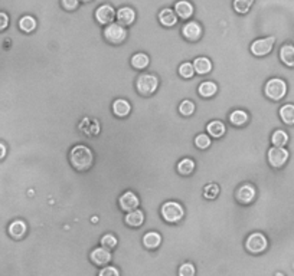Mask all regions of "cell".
Masks as SVG:
<instances>
[{"instance_id": "10", "label": "cell", "mask_w": 294, "mask_h": 276, "mask_svg": "<svg viewBox=\"0 0 294 276\" xmlns=\"http://www.w3.org/2000/svg\"><path fill=\"white\" fill-rule=\"evenodd\" d=\"M120 203V207L123 212H131V210H136L140 204L139 200V196H136V193L133 191H124L119 199Z\"/></svg>"}, {"instance_id": "32", "label": "cell", "mask_w": 294, "mask_h": 276, "mask_svg": "<svg viewBox=\"0 0 294 276\" xmlns=\"http://www.w3.org/2000/svg\"><path fill=\"white\" fill-rule=\"evenodd\" d=\"M195 104H193V101H190V99H183L180 104H179V112L183 115V117H190L193 112H195Z\"/></svg>"}, {"instance_id": "30", "label": "cell", "mask_w": 294, "mask_h": 276, "mask_svg": "<svg viewBox=\"0 0 294 276\" xmlns=\"http://www.w3.org/2000/svg\"><path fill=\"white\" fill-rule=\"evenodd\" d=\"M271 143L274 147H285V144L288 143V135L283 129H277L274 131L271 135Z\"/></svg>"}, {"instance_id": "36", "label": "cell", "mask_w": 294, "mask_h": 276, "mask_svg": "<svg viewBox=\"0 0 294 276\" xmlns=\"http://www.w3.org/2000/svg\"><path fill=\"white\" fill-rule=\"evenodd\" d=\"M117 243H119V242H117V237H116L114 234L107 233L101 237V246L106 247V249H109V250H113V249L117 246Z\"/></svg>"}, {"instance_id": "42", "label": "cell", "mask_w": 294, "mask_h": 276, "mask_svg": "<svg viewBox=\"0 0 294 276\" xmlns=\"http://www.w3.org/2000/svg\"><path fill=\"white\" fill-rule=\"evenodd\" d=\"M275 276H284L283 273H280V272H278V273H275Z\"/></svg>"}, {"instance_id": "39", "label": "cell", "mask_w": 294, "mask_h": 276, "mask_svg": "<svg viewBox=\"0 0 294 276\" xmlns=\"http://www.w3.org/2000/svg\"><path fill=\"white\" fill-rule=\"evenodd\" d=\"M61 5L66 12H74L79 6V0H61Z\"/></svg>"}, {"instance_id": "17", "label": "cell", "mask_w": 294, "mask_h": 276, "mask_svg": "<svg viewBox=\"0 0 294 276\" xmlns=\"http://www.w3.org/2000/svg\"><path fill=\"white\" fill-rule=\"evenodd\" d=\"M159 22L163 25L164 28H173L174 25L177 23V15L173 9H162L159 12Z\"/></svg>"}, {"instance_id": "3", "label": "cell", "mask_w": 294, "mask_h": 276, "mask_svg": "<svg viewBox=\"0 0 294 276\" xmlns=\"http://www.w3.org/2000/svg\"><path fill=\"white\" fill-rule=\"evenodd\" d=\"M136 88L140 95H152L159 88V78L153 74H142L136 81Z\"/></svg>"}, {"instance_id": "38", "label": "cell", "mask_w": 294, "mask_h": 276, "mask_svg": "<svg viewBox=\"0 0 294 276\" xmlns=\"http://www.w3.org/2000/svg\"><path fill=\"white\" fill-rule=\"evenodd\" d=\"M98 276H120V270L116 266H104V267H101Z\"/></svg>"}, {"instance_id": "28", "label": "cell", "mask_w": 294, "mask_h": 276, "mask_svg": "<svg viewBox=\"0 0 294 276\" xmlns=\"http://www.w3.org/2000/svg\"><path fill=\"white\" fill-rule=\"evenodd\" d=\"M150 64V58L146 53H136L131 56V66L136 69H146Z\"/></svg>"}, {"instance_id": "9", "label": "cell", "mask_w": 294, "mask_h": 276, "mask_svg": "<svg viewBox=\"0 0 294 276\" xmlns=\"http://www.w3.org/2000/svg\"><path fill=\"white\" fill-rule=\"evenodd\" d=\"M182 35L187 41L196 42L202 38V26L198 22H186L185 25L182 26Z\"/></svg>"}, {"instance_id": "24", "label": "cell", "mask_w": 294, "mask_h": 276, "mask_svg": "<svg viewBox=\"0 0 294 276\" xmlns=\"http://www.w3.org/2000/svg\"><path fill=\"white\" fill-rule=\"evenodd\" d=\"M248 119H250V115L245 111H242V109H235V111H232L229 114V122L232 125H235V127L245 125L248 122Z\"/></svg>"}, {"instance_id": "1", "label": "cell", "mask_w": 294, "mask_h": 276, "mask_svg": "<svg viewBox=\"0 0 294 276\" xmlns=\"http://www.w3.org/2000/svg\"><path fill=\"white\" fill-rule=\"evenodd\" d=\"M69 161H71V166L75 170L87 171L92 166L94 156H92V151L88 149L87 146L78 144V146L72 147V150H71V153H69Z\"/></svg>"}, {"instance_id": "2", "label": "cell", "mask_w": 294, "mask_h": 276, "mask_svg": "<svg viewBox=\"0 0 294 276\" xmlns=\"http://www.w3.org/2000/svg\"><path fill=\"white\" fill-rule=\"evenodd\" d=\"M160 214L167 223H179L185 216V209L180 203L166 202L160 207Z\"/></svg>"}, {"instance_id": "27", "label": "cell", "mask_w": 294, "mask_h": 276, "mask_svg": "<svg viewBox=\"0 0 294 276\" xmlns=\"http://www.w3.org/2000/svg\"><path fill=\"white\" fill-rule=\"evenodd\" d=\"M196 164L192 159H182L177 163V171L180 176H190L195 170Z\"/></svg>"}, {"instance_id": "34", "label": "cell", "mask_w": 294, "mask_h": 276, "mask_svg": "<svg viewBox=\"0 0 294 276\" xmlns=\"http://www.w3.org/2000/svg\"><path fill=\"white\" fill-rule=\"evenodd\" d=\"M212 141H211V137L208 134H198L195 137V146L199 150H207L211 147Z\"/></svg>"}, {"instance_id": "33", "label": "cell", "mask_w": 294, "mask_h": 276, "mask_svg": "<svg viewBox=\"0 0 294 276\" xmlns=\"http://www.w3.org/2000/svg\"><path fill=\"white\" fill-rule=\"evenodd\" d=\"M219 191H221V189H219L218 184L211 183V184H208L207 187L204 189V197L208 199V200H215L219 196Z\"/></svg>"}, {"instance_id": "12", "label": "cell", "mask_w": 294, "mask_h": 276, "mask_svg": "<svg viewBox=\"0 0 294 276\" xmlns=\"http://www.w3.org/2000/svg\"><path fill=\"white\" fill-rule=\"evenodd\" d=\"M111 257H113V255H111V250L106 249V247H103V246L92 249V252L89 253V259H91V262L97 266H104V265H107V263H110V262H111Z\"/></svg>"}, {"instance_id": "43", "label": "cell", "mask_w": 294, "mask_h": 276, "mask_svg": "<svg viewBox=\"0 0 294 276\" xmlns=\"http://www.w3.org/2000/svg\"><path fill=\"white\" fill-rule=\"evenodd\" d=\"M79 2H89V0H79Z\"/></svg>"}, {"instance_id": "8", "label": "cell", "mask_w": 294, "mask_h": 276, "mask_svg": "<svg viewBox=\"0 0 294 276\" xmlns=\"http://www.w3.org/2000/svg\"><path fill=\"white\" fill-rule=\"evenodd\" d=\"M288 151L284 147H274L268 150V163L274 169H281L288 160Z\"/></svg>"}, {"instance_id": "20", "label": "cell", "mask_w": 294, "mask_h": 276, "mask_svg": "<svg viewBox=\"0 0 294 276\" xmlns=\"http://www.w3.org/2000/svg\"><path fill=\"white\" fill-rule=\"evenodd\" d=\"M193 69H195V74L207 75L212 69V62H211L209 58H205V56L195 58V61H193Z\"/></svg>"}, {"instance_id": "29", "label": "cell", "mask_w": 294, "mask_h": 276, "mask_svg": "<svg viewBox=\"0 0 294 276\" xmlns=\"http://www.w3.org/2000/svg\"><path fill=\"white\" fill-rule=\"evenodd\" d=\"M19 29L25 33H32L36 29V21H35V18L29 16V15L21 18V21H19Z\"/></svg>"}, {"instance_id": "14", "label": "cell", "mask_w": 294, "mask_h": 276, "mask_svg": "<svg viewBox=\"0 0 294 276\" xmlns=\"http://www.w3.org/2000/svg\"><path fill=\"white\" fill-rule=\"evenodd\" d=\"M174 12L177 18H180L182 21H187L193 16V5L187 0H179L174 5Z\"/></svg>"}, {"instance_id": "11", "label": "cell", "mask_w": 294, "mask_h": 276, "mask_svg": "<svg viewBox=\"0 0 294 276\" xmlns=\"http://www.w3.org/2000/svg\"><path fill=\"white\" fill-rule=\"evenodd\" d=\"M116 13H117V12L114 11L113 6H110V5H101L97 11H95V19H97V22L100 25H106V26H107V25L114 22V19H116Z\"/></svg>"}, {"instance_id": "22", "label": "cell", "mask_w": 294, "mask_h": 276, "mask_svg": "<svg viewBox=\"0 0 294 276\" xmlns=\"http://www.w3.org/2000/svg\"><path fill=\"white\" fill-rule=\"evenodd\" d=\"M26 230H28V227H26V223L23 220H15L9 224V234L13 239H18V240L22 239L23 236L26 234Z\"/></svg>"}, {"instance_id": "26", "label": "cell", "mask_w": 294, "mask_h": 276, "mask_svg": "<svg viewBox=\"0 0 294 276\" xmlns=\"http://www.w3.org/2000/svg\"><path fill=\"white\" fill-rule=\"evenodd\" d=\"M280 118L285 125H294V105L285 104L280 108Z\"/></svg>"}, {"instance_id": "15", "label": "cell", "mask_w": 294, "mask_h": 276, "mask_svg": "<svg viewBox=\"0 0 294 276\" xmlns=\"http://www.w3.org/2000/svg\"><path fill=\"white\" fill-rule=\"evenodd\" d=\"M116 19L120 23L121 26H130L136 21V12L129 6L120 8L117 13H116Z\"/></svg>"}, {"instance_id": "40", "label": "cell", "mask_w": 294, "mask_h": 276, "mask_svg": "<svg viewBox=\"0 0 294 276\" xmlns=\"http://www.w3.org/2000/svg\"><path fill=\"white\" fill-rule=\"evenodd\" d=\"M9 26V16L5 12H0V32L5 31Z\"/></svg>"}, {"instance_id": "35", "label": "cell", "mask_w": 294, "mask_h": 276, "mask_svg": "<svg viewBox=\"0 0 294 276\" xmlns=\"http://www.w3.org/2000/svg\"><path fill=\"white\" fill-rule=\"evenodd\" d=\"M179 75H180L182 78H185V79H190V78H193V75H195L193 64H190V62H185V64L180 65V66H179Z\"/></svg>"}, {"instance_id": "25", "label": "cell", "mask_w": 294, "mask_h": 276, "mask_svg": "<svg viewBox=\"0 0 294 276\" xmlns=\"http://www.w3.org/2000/svg\"><path fill=\"white\" fill-rule=\"evenodd\" d=\"M198 92H199V95L204 96V98H212L214 95H217V92H218V85L214 81H205V82H202L199 85Z\"/></svg>"}, {"instance_id": "4", "label": "cell", "mask_w": 294, "mask_h": 276, "mask_svg": "<svg viewBox=\"0 0 294 276\" xmlns=\"http://www.w3.org/2000/svg\"><path fill=\"white\" fill-rule=\"evenodd\" d=\"M264 94L272 101H280L287 94V84L280 78H272L264 86Z\"/></svg>"}, {"instance_id": "37", "label": "cell", "mask_w": 294, "mask_h": 276, "mask_svg": "<svg viewBox=\"0 0 294 276\" xmlns=\"http://www.w3.org/2000/svg\"><path fill=\"white\" fill-rule=\"evenodd\" d=\"M195 273L196 267L190 262H186V263L180 265V267H179V276H195Z\"/></svg>"}, {"instance_id": "19", "label": "cell", "mask_w": 294, "mask_h": 276, "mask_svg": "<svg viewBox=\"0 0 294 276\" xmlns=\"http://www.w3.org/2000/svg\"><path fill=\"white\" fill-rule=\"evenodd\" d=\"M207 131L209 137L221 138L224 137V134L227 132V127H225V124H224L222 121L215 119V121H211V122L208 124Z\"/></svg>"}, {"instance_id": "41", "label": "cell", "mask_w": 294, "mask_h": 276, "mask_svg": "<svg viewBox=\"0 0 294 276\" xmlns=\"http://www.w3.org/2000/svg\"><path fill=\"white\" fill-rule=\"evenodd\" d=\"M6 154H8V149H6V146L3 144V143H0V160H3L6 157Z\"/></svg>"}, {"instance_id": "18", "label": "cell", "mask_w": 294, "mask_h": 276, "mask_svg": "<svg viewBox=\"0 0 294 276\" xmlns=\"http://www.w3.org/2000/svg\"><path fill=\"white\" fill-rule=\"evenodd\" d=\"M124 222H126L127 226H130V227H140L144 223V213L140 209L127 212L126 217H124Z\"/></svg>"}, {"instance_id": "5", "label": "cell", "mask_w": 294, "mask_h": 276, "mask_svg": "<svg viewBox=\"0 0 294 276\" xmlns=\"http://www.w3.org/2000/svg\"><path fill=\"white\" fill-rule=\"evenodd\" d=\"M104 38H106V41L110 43H113V45H120L126 41V38H127V31H126V28L124 26H121L120 23H110L106 26V29H104Z\"/></svg>"}, {"instance_id": "16", "label": "cell", "mask_w": 294, "mask_h": 276, "mask_svg": "<svg viewBox=\"0 0 294 276\" xmlns=\"http://www.w3.org/2000/svg\"><path fill=\"white\" fill-rule=\"evenodd\" d=\"M113 112L114 115L119 118H124L127 117L129 114L131 112V105L129 101L123 99V98H119L113 102Z\"/></svg>"}, {"instance_id": "6", "label": "cell", "mask_w": 294, "mask_h": 276, "mask_svg": "<svg viewBox=\"0 0 294 276\" xmlns=\"http://www.w3.org/2000/svg\"><path fill=\"white\" fill-rule=\"evenodd\" d=\"M245 247H247V250H248L250 253L260 255V253L267 250V247H268V240H267V237L262 233L255 232V233H251L250 236L247 237Z\"/></svg>"}, {"instance_id": "23", "label": "cell", "mask_w": 294, "mask_h": 276, "mask_svg": "<svg viewBox=\"0 0 294 276\" xmlns=\"http://www.w3.org/2000/svg\"><path fill=\"white\" fill-rule=\"evenodd\" d=\"M280 59L285 66L294 68V46L293 45H284L280 49Z\"/></svg>"}, {"instance_id": "7", "label": "cell", "mask_w": 294, "mask_h": 276, "mask_svg": "<svg viewBox=\"0 0 294 276\" xmlns=\"http://www.w3.org/2000/svg\"><path fill=\"white\" fill-rule=\"evenodd\" d=\"M275 43V38L274 36H268V38H262V39H257L251 43V53L254 56H267L271 52Z\"/></svg>"}, {"instance_id": "13", "label": "cell", "mask_w": 294, "mask_h": 276, "mask_svg": "<svg viewBox=\"0 0 294 276\" xmlns=\"http://www.w3.org/2000/svg\"><path fill=\"white\" fill-rule=\"evenodd\" d=\"M255 196H257V190H255V187L252 184H250V183L240 186V189L237 190V194H235L237 200L241 204H250V203L254 202Z\"/></svg>"}, {"instance_id": "21", "label": "cell", "mask_w": 294, "mask_h": 276, "mask_svg": "<svg viewBox=\"0 0 294 276\" xmlns=\"http://www.w3.org/2000/svg\"><path fill=\"white\" fill-rule=\"evenodd\" d=\"M143 244H144L146 249L154 250L162 244V236L157 232H147L143 236Z\"/></svg>"}, {"instance_id": "31", "label": "cell", "mask_w": 294, "mask_h": 276, "mask_svg": "<svg viewBox=\"0 0 294 276\" xmlns=\"http://www.w3.org/2000/svg\"><path fill=\"white\" fill-rule=\"evenodd\" d=\"M232 5H234V9H235L237 13L245 15V13H248L251 8H252L254 0H234Z\"/></svg>"}]
</instances>
